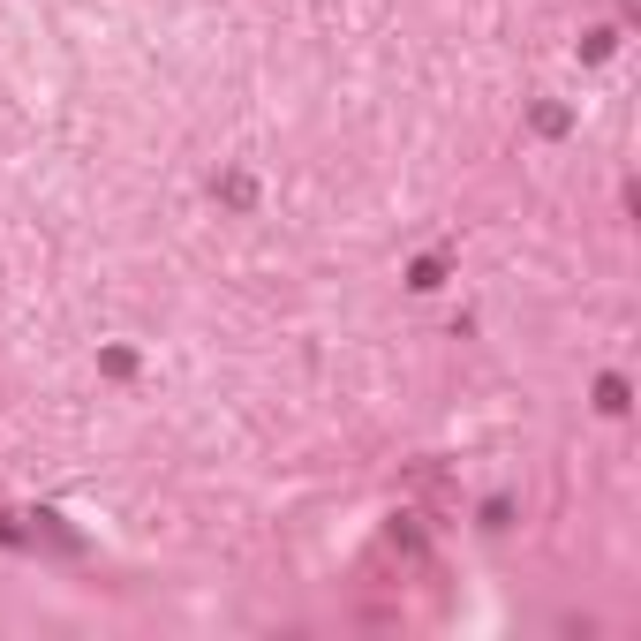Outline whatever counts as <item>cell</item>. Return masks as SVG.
<instances>
[{
	"mask_svg": "<svg viewBox=\"0 0 641 641\" xmlns=\"http://www.w3.org/2000/svg\"><path fill=\"white\" fill-rule=\"evenodd\" d=\"M596 408H604V415L627 408V377H604V385H596Z\"/></svg>",
	"mask_w": 641,
	"mask_h": 641,
	"instance_id": "cell-1",
	"label": "cell"
}]
</instances>
